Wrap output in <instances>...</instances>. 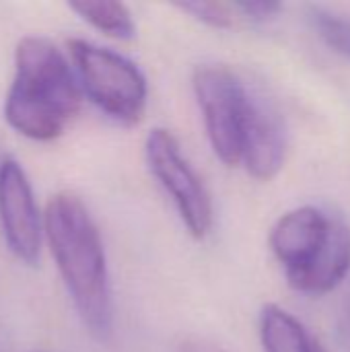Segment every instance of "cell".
Returning a JSON list of instances; mask_svg holds the SVG:
<instances>
[{
  "instance_id": "cell-7",
  "label": "cell",
  "mask_w": 350,
  "mask_h": 352,
  "mask_svg": "<svg viewBox=\"0 0 350 352\" xmlns=\"http://www.w3.org/2000/svg\"><path fill=\"white\" fill-rule=\"evenodd\" d=\"M334 219L316 206H299L285 212L270 231V250L285 276L303 272L326 248Z\"/></svg>"
},
{
  "instance_id": "cell-5",
  "label": "cell",
  "mask_w": 350,
  "mask_h": 352,
  "mask_svg": "<svg viewBox=\"0 0 350 352\" xmlns=\"http://www.w3.org/2000/svg\"><path fill=\"white\" fill-rule=\"evenodd\" d=\"M144 157L155 179L171 196L188 233L204 239L215 223L212 198L182 153L177 138L165 128H153L144 142Z\"/></svg>"
},
{
  "instance_id": "cell-11",
  "label": "cell",
  "mask_w": 350,
  "mask_h": 352,
  "mask_svg": "<svg viewBox=\"0 0 350 352\" xmlns=\"http://www.w3.org/2000/svg\"><path fill=\"white\" fill-rule=\"evenodd\" d=\"M70 10H74L85 23L95 27L97 31L105 33L107 37L128 41L136 35V23L132 19V12L126 4L113 2V0H101V2H70Z\"/></svg>"
},
{
  "instance_id": "cell-1",
  "label": "cell",
  "mask_w": 350,
  "mask_h": 352,
  "mask_svg": "<svg viewBox=\"0 0 350 352\" xmlns=\"http://www.w3.org/2000/svg\"><path fill=\"white\" fill-rule=\"evenodd\" d=\"M50 252L85 328L105 340L113 328L107 258L87 204L72 192L50 198L43 214Z\"/></svg>"
},
{
  "instance_id": "cell-6",
  "label": "cell",
  "mask_w": 350,
  "mask_h": 352,
  "mask_svg": "<svg viewBox=\"0 0 350 352\" xmlns=\"http://www.w3.org/2000/svg\"><path fill=\"white\" fill-rule=\"evenodd\" d=\"M0 227L12 256L35 266L45 229L31 182L14 159H4L0 165Z\"/></svg>"
},
{
  "instance_id": "cell-4",
  "label": "cell",
  "mask_w": 350,
  "mask_h": 352,
  "mask_svg": "<svg viewBox=\"0 0 350 352\" xmlns=\"http://www.w3.org/2000/svg\"><path fill=\"white\" fill-rule=\"evenodd\" d=\"M192 87L202 109L212 153L227 167L241 163L243 132L252 95L239 76L221 64H202L194 70Z\"/></svg>"
},
{
  "instance_id": "cell-14",
  "label": "cell",
  "mask_w": 350,
  "mask_h": 352,
  "mask_svg": "<svg viewBox=\"0 0 350 352\" xmlns=\"http://www.w3.org/2000/svg\"><path fill=\"white\" fill-rule=\"evenodd\" d=\"M235 12L250 21H268L272 19L283 6L276 2H233Z\"/></svg>"
},
{
  "instance_id": "cell-2",
  "label": "cell",
  "mask_w": 350,
  "mask_h": 352,
  "mask_svg": "<svg viewBox=\"0 0 350 352\" xmlns=\"http://www.w3.org/2000/svg\"><path fill=\"white\" fill-rule=\"evenodd\" d=\"M58 45L27 35L14 50V74L4 99V118L21 136L47 142L64 134L80 109V87Z\"/></svg>"
},
{
  "instance_id": "cell-15",
  "label": "cell",
  "mask_w": 350,
  "mask_h": 352,
  "mask_svg": "<svg viewBox=\"0 0 350 352\" xmlns=\"http://www.w3.org/2000/svg\"><path fill=\"white\" fill-rule=\"evenodd\" d=\"M177 352H225L219 344L204 340V338H188L182 342L179 351Z\"/></svg>"
},
{
  "instance_id": "cell-13",
  "label": "cell",
  "mask_w": 350,
  "mask_h": 352,
  "mask_svg": "<svg viewBox=\"0 0 350 352\" xmlns=\"http://www.w3.org/2000/svg\"><path fill=\"white\" fill-rule=\"evenodd\" d=\"M182 12H188L196 21L215 27V29H229L235 21V8L233 4L223 2H182L175 4Z\"/></svg>"
},
{
  "instance_id": "cell-10",
  "label": "cell",
  "mask_w": 350,
  "mask_h": 352,
  "mask_svg": "<svg viewBox=\"0 0 350 352\" xmlns=\"http://www.w3.org/2000/svg\"><path fill=\"white\" fill-rule=\"evenodd\" d=\"M260 340L264 352H326L293 314L274 303L260 311Z\"/></svg>"
},
{
  "instance_id": "cell-9",
  "label": "cell",
  "mask_w": 350,
  "mask_h": 352,
  "mask_svg": "<svg viewBox=\"0 0 350 352\" xmlns=\"http://www.w3.org/2000/svg\"><path fill=\"white\" fill-rule=\"evenodd\" d=\"M350 270V229L342 221H334L330 239L318 258L299 274L289 276L291 289L305 295H326L334 291Z\"/></svg>"
},
{
  "instance_id": "cell-16",
  "label": "cell",
  "mask_w": 350,
  "mask_h": 352,
  "mask_svg": "<svg viewBox=\"0 0 350 352\" xmlns=\"http://www.w3.org/2000/svg\"><path fill=\"white\" fill-rule=\"evenodd\" d=\"M342 332L349 336V340H350V301H349V307H347V314H344V322H342Z\"/></svg>"
},
{
  "instance_id": "cell-3",
  "label": "cell",
  "mask_w": 350,
  "mask_h": 352,
  "mask_svg": "<svg viewBox=\"0 0 350 352\" xmlns=\"http://www.w3.org/2000/svg\"><path fill=\"white\" fill-rule=\"evenodd\" d=\"M68 54L83 91L105 116L122 126L144 118L149 87L134 62L87 39H68Z\"/></svg>"
},
{
  "instance_id": "cell-8",
  "label": "cell",
  "mask_w": 350,
  "mask_h": 352,
  "mask_svg": "<svg viewBox=\"0 0 350 352\" xmlns=\"http://www.w3.org/2000/svg\"><path fill=\"white\" fill-rule=\"evenodd\" d=\"M285 155L287 132L278 111L264 99L252 97L241 148L245 171L260 182H270L283 169Z\"/></svg>"
},
{
  "instance_id": "cell-12",
  "label": "cell",
  "mask_w": 350,
  "mask_h": 352,
  "mask_svg": "<svg viewBox=\"0 0 350 352\" xmlns=\"http://www.w3.org/2000/svg\"><path fill=\"white\" fill-rule=\"evenodd\" d=\"M307 19L318 33V37L338 56L350 60V19L326 6L311 4L307 8Z\"/></svg>"
}]
</instances>
